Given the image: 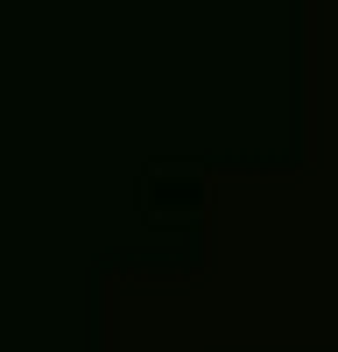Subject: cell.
I'll return each mask as SVG.
<instances>
[]
</instances>
